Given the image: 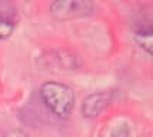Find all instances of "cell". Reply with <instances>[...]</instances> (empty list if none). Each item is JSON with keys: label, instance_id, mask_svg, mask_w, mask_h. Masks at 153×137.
Wrapping results in <instances>:
<instances>
[{"label": "cell", "instance_id": "obj_6", "mask_svg": "<svg viewBox=\"0 0 153 137\" xmlns=\"http://www.w3.org/2000/svg\"><path fill=\"white\" fill-rule=\"evenodd\" d=\"M110 137H130V129L127 124H119L113 131Z\"/></svg>", "mask_w": 153, "mask_h": 137}, {"label": "cell", "instance_id": "obj_5", "mask_svg": "<svg viewBox=\"0 0 153 137\" xmlns=\"http://www.w3.org/2000/svg\"><path fill=\"white\" fill-rule=\"evenodd\" d=\"M16 20L10 16V13H1L0 12V40L10 37V34L14 32Z\"/></svg>", "mask_w": 153, "mask_h": 137}, {"label": "cell", "instance_id": "obj_1", "mask_svg": "<svg viewBox=\"0 0 153 137\" xmlns=\"http://www.w3.org/2000/svg\"><path fill=\"white\" fill-rule=\"evenodd\" d=\"M40 97L47 109L59 117H67L74 107L73 90L63 83H45L40 87Z\"/></svg>", "mask_w": 153, "mask_h": 137}, {"label": "cell", "instance_id": "obj_2", "mask_svg": "<svg viewBox=\"0 0 153 137\" xmlns=\"http://www.w3.org/2000/svg\"><path fill=\"white\" fill-rule=\"evenodd\" d=\"M94 3L89 0H65V1H53L50 4V13L56 19L69 20L76 17L90 16L94 12Z\"/></svg>", "mask_w": 153, "mask_h": 137}, {"label": "cell", "instance_id": "obj_3", "mask_svg": "<svg viewBox=\"0 0 153 137\" xmlns=\"http://www.w3.org/2000/svg\"><path fill=\"white\" fill-rule=\"evenodd\" d=\"M110 93L107 91H99L87 96L82 104V113L87 118H96L110 104Z\"/></svg>", "mask_w": 153, "mask_h": 137}, {"label": "cell", "instance_id": "obj_4", "mask_svg": "<svg viewBox=\"0 0 153 137\" xmlns=\"http://www.w3.org/2000/svg\"><path fill=\"white\" fill-rule=\"evenodd\" d=\"M134 43L146 50L149 54H152V43H153V29L150 26H145L137 29L133 34Z\"/></svg>", "mask_w": 153, "mask_h": 137}, {"label": "cell", "instance_id": "obj_7", "mask_svg": "<svg viewBox=\"0 0 153 137\" xmlns=\"http://www.w3.org/2000/svg\"><path fill=\"white\" fill-rule=\"evenodd\" d=\"M4 137H30L26 131L20 130V129H12L4 134Z\"/></svg>", "mask_w": 153, "mask_h": 137}]
</instances>
